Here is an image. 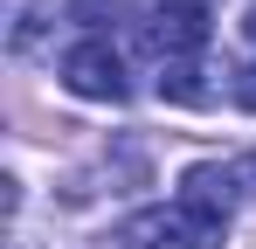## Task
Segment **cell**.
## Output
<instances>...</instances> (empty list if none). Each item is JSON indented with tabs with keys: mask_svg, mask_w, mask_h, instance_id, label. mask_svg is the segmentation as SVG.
I'll list each match as a JSON object with an SVG mask.
<instances>
[{
	"mask_svg": "<svg viewBox=\"0 0 256 249\" xmlns=\"http://www.w3.org/2000/svg\"><path fill=\"white\" fill-rule=\"evenodd\" d=\"M236 173H242V180H256V160H242V166H236Z\"/></svg>",
	"mask_w": 256,
	"mask_h": 249,
	"instance_id": "cell-9",
	"label": "cell"
},
{
	"mask_svg": "<svg viewBox=\"0 0 256 249\" xmlns=\"http://www.w3.org/2000/svg\"><path fill=\"white\" fill-rule=\"evenodd\" d=\"M62 83H70L76 97H90V104H125V97H132L125 56H118L104 35H84V42L62 48Z\"/></svg>",
	"mask_w": 256,
	"mask_h": 249,
	"instance_id": "cell-3",
	"label": "cell"
},
{
	"mask_svg": "<svg viewBox=\"0 0 256 249\" xmlns=\"http://www.w3.org/2000/svg\"><path fill=\"white\" fill-rule=\"evenodd\" d=\"M222 228H228V222L194 214L187 201H173V208H146V214H132L125 228H118V242H132V249H214Z\"/></svg>",
	"mask_w": 256,
	"mask_h": 249,
	"instance_id": "cell-2",
	"label": "cell"
},
{
	"mask_svg": "<svg viewBox=\"0 0 256 249\" xmlns=\"http://www.w3.org/2000/svg\"><path fill=\"white\" fill-rule=\"evenodd\" d=\"M236 104H242V111H256V62L236 76Z\"/></svg>",
	"mask_w": 256,
	"mask_h": 249,
	"instance_id": "cell-8",
	"label": "cell"
},
{
	"mask_svg": "<svg viewBox=\"0 0 256 249\" xmlns=\"http://www.w3.org/2000/svg\"><path fill=\"white\" fill-rule=\"evenodd\" d=\"M236 187H242V173H236V166H214V160H201V166L180 173V201L194 208V214H214V222H228Z\"/></svg>",
	"mask_w": 256,
	"mask_h": 249,
	"instance_id": "cell-4",
	"label": "cell"
},
{
	"mask_svg": "<svg viewBox=\"0 0 256 249\" xmlns=\"http://www.w3.org/2000/svg\"><path fill=\"white\" fill-rule=\"evenodd\" d=\"M42 14H48L42 0H35V7H21V21H14V48H28V42L42 35Z\"/></svg>",
	"mask_w": 256,
	"mask_h": 249,
	"instance_id": "cell-7",
	"label": "cell"
},
{
	"mask_svg": "<svg viewBox=\"0 0 256 249\" xmlns=\"http://www.w3.org/2000/svg\"><path fill=\"white\" fill-rule=\"evenodd\" d=\"M160 97H173V104H187V111H201L214 90L201 83V62H166L160 70Z\"/></svg>",
	"mask_w": 256,
	"mask_h": 249,
	"instance_id": "cell-5",
	"label": "cell"
},
{
	"mask_svg": "<svg viewBox=\"0 0 256 249\" xmlns=\"http://www.w3.org/2000/svg\"><path fill=\"white\" fill-rule=\"evenodd\" d=\"M62 14L84 21V28H104L111 14H125V0H62Z\"/></svg>",
	"mask_w": 256,
	"mask_h": 249,
	"instance_id": "cell-6",
	"label": "cell"
},
{
	"mask_svg": "<svg viewBox=\"0 0 256 249\" xmlns=\"http://www.w3.org/2000/svg\"><path fill=\"white\" fill-rule=\"evenodd\" d=\"M208 0H160L146 21H138V48L166 70V62H194L208 48Z\"/></svg>",
	"mask_w": 256,
	"mask_h": 249,
	"instance_id": "cell-1",
	"label": "cell"
},
{
	"mask_svg": "<svg viewBox=\"0 0 256 249\" xmlns=\"http://www.w3.org/2000/svg\"><path fill=\"white\" fill-rule=\"evenodd\" d=\"M242 35H250V42H256V7H250V21H242Z\"/></svg>",
	"mask_w": 256,
	"mask_h": 249,
	"instance_id": "cell-10",
	"label": "cell"
}]
</instances>
